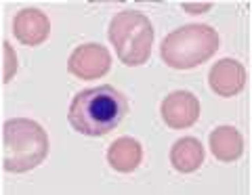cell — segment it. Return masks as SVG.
<instances>
[{
	"label": "cell",
	"mask_w": 252,
	"mask_h": 195,
	"mask_svg": "<svg viewBox=\"0 0 252 195\" xmlns=\"http://www.w3.org/2000/svg\"><path fill=\"white\" fill-rule=\"evenodd\" d=\"M210 151L220 162H235L244 153L242 135L233 126H219L210 132Z\"/></svg>",
	"instance_id": "10"
},
{
	"label": "cell",
	"mask_w": 252,
	"mask_h": 195,
	"mask_svg": "<svg viewBox=\"0 0 252 195\" xmlns=\"http://www.w3.org/2000/svg\"><path fill=\"white\" fill-rule=\"evenodd\" d=\"M170 162L179 172L189 174V172H195L202 162H204V147L198 139H191V137H185V139H179V141L172 145L170 149Z\"/></svg>",
	"instance_id": "11"
},
{
	"label": "cell",
	"mask_w": 252,
	"mask_h": 195,
	"mask_svg": "<svg viewBox=\"0 0 252 195\" xmlns=\"http://www.w3.org/2000/svg\"><path fill=\"white\" fill-rule=\"evenodd\" d=\"M2 53H4V74H2V82L6 84L15 76V69H17V61H15V53L13 46L9 42H2Z\"/></svg>",
	"instance_id": "12"
},
{
	"label": "cell",
	"mask_w": 252,
	"mask_h": 195,
	"mask_svg": "<svg viewBox=\"0 0 252 195\" xmlns=\"http://www.w3.org/2000/svg\"><path fill=\"white\" fill-rule=\"evenodd\" d=\"M49 155L46 130L34 120L13 118L2 126V168L6 172H28Z\"/></svg>",
	"instance_id": "2"
},
{
	"label": "cell",
	"mask_w": 252,
	"mask_h": 195,
	"mask_svg": "<svg viewBox=\"0 0 252 195\" xmlns=\"http://www.w3.org/2000/svg\"><path fill=\"white\" fill-rule=\"evenodd\" d=\"M162 118L170 128H189L200 118V101L193 92L177 90L162 101Z\"/></svg>",
	"instance_id": "6"
},
{
	"label": "cell",
	"mask_w": 252,
	"mask_h": 195,
	"mask_svg": "<svg viewBox=\"0 0 252 195\" xmlns=\"http://www.w3.org/2000/svg\"><path fill=\"white\" fill-rule=\"evenodd\" d=\"M141 160H143L141 143L130 137H122L114 141L107 151V162L116 172H132V170H137Z\"/></svg>",
	"instance_id": "9"
},
{
	"label": "cell",
	"mask_w": 252,
	"mask_h": 195,
	"mask_svg": "<svg viewBox=\"0 0 252 195\" xmlns=\"http://www.w3.org/2000/svg\"><path fill=\"white\" fill-rule=\"evenodd\" d=\"M109 42L124 65H143L152 55L154 28L143 13L122 11L109 23Z\"/></svg>",
	"instance_id": "4"
},
{
	"label": "cell",
	"mask_w": 252,
	"mask_h": 195,
	"mask_svg": "<svg viewBox=\"0 0 252 195\" xmlns=\"http://www.w3.org/2000/svg\"><path fill=\"white\" fill-rule=\"evenodd\" d=\"M13 34L15 38L26 46L42 44L51 34L49 17L38 9H23L13 19Z\"/></svg>",
	"instance_id": "8"
},
{
	"label": "cell",
	"mask_w": 252,
	"mask_h": 195,
	"mask_svg": "<svg viewBox=\"0 0 252 195\" xmlns=\"http://www.w3.org/2000/svg\"><path fill=\"white\" fill-rule=\"evenodd\" d=\"M109 67H112V57L109 51L103 49L101 44H82L69 55L67 61V72L80 78V80H99L103 78Z\"/></svg>",
	"instance_id": "5"
},
{
	"label": "cell",
	"mask_w": 252,
	"mask_h": 195,
	"mask_svg": "<svg viewBox=\"0 0 252 195\" xmlns=\"http://www.w3.org/2000/svg\"><path fill=\"white\" fill-rule=\"evenodd\" d=\"M219 51V34L206 23H191L170 32L162 42V61L175 69L198 67Z\"/></svg>",
	"instance_id": "3"
},
{
	"label": "cell",
	"mask_w": 252,
	"mask_h": 195,
	"mask_svg": "<svg viewBox=\"0 0 252 195\" xmlns=\"http://www.w3.org/2000/svg\"><path fill=\"white\" fill-rule=\"evenodd\" d=\"M128 111L126 97L109 84L86 88L74 97L67 111L72 128L86 137H105Z\"/></svg>",
	"instance_id": "1"
},
{
	"label": "cell",
	"mask_w": 252,
	"mask_h": 195,
	"mask_svg": "<svg viewBox=\"0 0 252 195\" xmlns=\"http://www.w3.org/2000/svg\"><path fill=\"white\" fill-rule=\"evenodd\" d=\"M208 84L219 97H235L246 86V69L235 59H220L210 69Z\"/></svg>",
	"instance_id": "7"
},
{
	"label": "cell",
	"mask_w": 252,
	"mask_h": 195,
	"mask_svg": "<svg viewBox=\"0 0 252 195\" xmlns=\"http://www.w3.org/2000/svg\"><path fill=\"white\" fill-rule=\"evenodd\" d=\"M212 4H183V9L185 11H193V13H204V11H208Z\"/></svg>",
	"instance_id": "13"
}]
</instances>
